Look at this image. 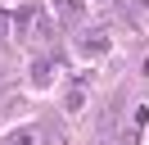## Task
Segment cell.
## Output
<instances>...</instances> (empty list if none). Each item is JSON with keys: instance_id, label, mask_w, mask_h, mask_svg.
I'll use <instances>...</instances> for the list:
<instances>
[{"instance_id": "obj_1", "label": "cell", "mask_w": 149, "mask_h": 145, "mask_svg": "<svg viewBox=\"0 0 149 145\" xmlns=\"http://www.w3.org/2000/svg\"><path fill=\"white\" fill-rule=\"evenodd\" d=\"M23 23H27L32 32H36V41H50V36H54V23H50V18L41 14V9H23Z\"/></svg>"}, {"instance_id": "obj_2", "label": "cell", "mask_w": 149, "mask_h": 145, "mask_svg": "<svg viewBox=\"0 0 149 145\" xmlns=\"http://www.w3.org/2000/svg\"><path fill=\"white\" fill-rule=\"evenodd\" d=\"M81 50L86 54H104V50H109V32H86L81 36Z\"/></svg>"}, {"instance_id": "obj_3", "label": "cell", "mask_w": 149, "mask_h": 145, "mask_svg": "<svg viewBox=\"0 0 149 145\" xmlns=\"http://www.w3.org/2000/svg\"><path fill=\"white\" fill-rule=\"evenodd\" d=\"M50 77H54V63H50V59L32 63V82H36V86H50Z\"/></svg>"}, {"instance_id": "obj_4", "label": "cell", "mask_w": 149, "mask_h": 145, "mask_svg": "<svg viewBox=\"0 0 149 145\" xmlns=\"http://www.w3.org/2000/svg\"><path fill=\"white\" fill-rule=\"evenodd\" d=\"M81 0H59V14H63V23H77V18H81Z\"/></svg>"}, {"instance_id": "obj_5", "label": "cell", "mask_w": 149, "mask_h": 145, "mask_svg": "<svg viewBox=\"0 0 149 145\" xmlns=\"http://www.w3.org/2000/svg\"><path fill=\"white\" fill-rule=\"evenodd\" d=\"M9 145H41L36 132H9Z\"/></svg>"}, {"instance_id": "obj_6", "label": "cell", "mask_w": 149, "mask_h": 145, "mask_svg": "<svg viewBox=\"0 0 149 145\" xmlns=\"http://www.w3.org/2000/svg\"><path fill=\"white\" fill-rule=\"evenodd\" d=\"M86 104V91L81 86H72V91H68V109H72V113H77V109H81Z\"/></svg>"}, {"instance_id": "obj_7", "label": "cell", "mask_w": 149, "mask_h": 145, "mask_svg": "<svg viewBox=\"0 0 149 145\" xmlns=\"http://www.w3.org/2000/svg\"><path fill=\"white\" fill-rule=\"evenodd\" d=\"M9 36V9H0V41Z\"/></svg>"}, {"instance_id": "obj_8", "label": "cell", "mask_w": 149, "mask_h": 145, "mask_svg": "<svg viewBox=\"0 0 149 145\" xmlns=\"http://www.w3.org/2000/svg\"><path fill=\"white\" fill-rule=\"evenodd\" d=\"M136 141H140V136H136V132H127V136H122V145H136Z\"/></svg>"}]
</instances>
